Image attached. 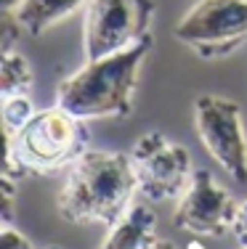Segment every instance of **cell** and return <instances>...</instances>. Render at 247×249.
<instances>
[{
  "label": "cell",
  "mask_w": 247,
  "mask_h": 249,
  "mask_svg": "<svg viewBox=\"0 0 247 249\" xmlns=\"http://www.w3.org/2000/svg\"><path fill=\"white\" fill-rule=\"evenodd\" d=\"M189 249H205V247H202V244H191Z\"/></svg>",
  "instance_id": "17"
},
{
  "label": "cell",
  "mask_w": 247,
  "mask_h": 249,
  "mask_svg": "<svg viewBox=\"0 0 247 249\" xmlns=\"http://www.w3.org/2000/svg\"><path fill=\"white\" fill-rule=\"evenodd\" d=\"M82 5H88V0H19L16 8L11 11L16 14L24 35L40 37L51 27H56L58 21L77 14Z\"/></svg>",
  "instance_id": "10"
},
{
  "label": "cell",
  "mask_w": 247,
  "mask_h": 249,
  "mask_svg": "<svg viewBox=\"0 0 247 249\" xmlns=\"http://www.w3.org/2000/svg\"><path fill=\"white\" fill-rule=\"evenodd\" d=\"M138 194L131 154L88 149L69 167L58 191V215L72 225L98 223L112 228Z\"/></svg>",
  "instance_id": "2"
},
{
  "label": "cell",
  "mask_w": 247,
  "mask_h": 249,
  "mask_svg": "<svg viewBox=\"0 0 247 249\" xmlns=\"http://www.w3.org/2000/svg\"><path fill=\"white\" fill-rule=\"evenodd\" d=\"M35 104L29 93H19V96H3V106H0V117H3V133H19L24 124L35 117Z\"/></svg>",
  "instance_id": "12"
},
{
  "label": "cell",
  "mask_w": 247,
  "mask_h": 249,
  "mask_svg": "<svg viewBox=\"0 0 247 249\" xmlns=\"http://www.w3.org/2000/svg\"><path fill=\"white\" fill-rule=\"evenodd\" d=\"M175 40L199 58H226L247 45V0H197L175 24Z\"/></svg>",
  "instance_id": "4"
},
{
  "label": "cell",
  "mask_w": 247,
  "mask_h": 249,
  "mask_svg": "<svg viewBox=\"0 0 247 249\" xmlns=\"http://www.w3.org/2000/svg\"><path fill=\"white\" fill-rule=\"evenodd\" d=\"M194 127L213 162L239 186H247V133L234 98L202 93L194 101Z\"/></svg>",
  "instance_id": "5"
},
{
  "label": "cell",
  "mask_w": 247,
  "mask_h": 249,
  "mask_svg": "<svg viewBox=\"0 0 247 249\" xmlns=\"http://www.w3.org/2000/svg\"><path fill=\"white\" fill-rule=\"evenodd\" d=\"M14 204H16V178H0V215L3 225H14Z\"/></svg>",
  "instance_id": "13"
},
{
  "label": "cell",
  "mask_w": 247,
  "mask_h": 249,
  "mask_svg": "<svg viewBox=\"0 0 247 249\" xmlns=\"http://www.w3.org/2000/svg\"><path fill=\"white\" fill-rule=\"evenodd\" d=\"M43 249H61V247H56V244H51V247H43Z\"/></svg>",
  "instance_id": "18"
},
{
  "label": "cell",
  "mask_w": 247,
  "mask_h": 249,
  "mask_svg": "<svg viewBox=\"0 0 247 249\" xmlns=\"http://www.w3.org/2000/svg\"><path fill=\"white\" fill-rule=\"evenodd\" d=\"M237 249H247V247H237Z\"/></svg>",
  "instance_id": "19"
},
{
  "label": "cell",
  "mask_w": 247,
  "mask_h": 249,
  "mask_svg": "<svg viewBox=\"0 0 247 249\" xmlns=\"http://www.w3.org/2000/svg\"><path fill=\"white\" fill-rule=\"evenodd\" d=\"M0 249H35V247L21 231L14 228V225H3V228H0Z\"/></svg>",
  "instance_id": "14"
},
{
  "label": "cell",
  "mask_w": 247,
  "mask_h": 249,
  "mask_svg": "<svg viewBox=\"0 0 247 249\" xmlns=\"http://www.w3.org/2000/svg\"><path fill=\"white\" fill-rule=\"evenodd\" d=\"M154 40L144 37L131 48L101 58H85V64L64 77L56 88V104L80 120H122L133 111L138 74Z\"/></svg>",
  "instance_id": "1"
},
{
  "label": "cell",
  "mask_w": 247,
  "mask_h": 249,
  "mask_svg": "<svg viewBox=\"0 0 247 249\" xmlns=\"http://www.w3.org/2000/svg\"><path fill=\"white\" fill-rule=\"evenodd\" d=\"M32 82L35 74L27 56H21L19 51H3V56H0V96L29 93Z\"/></svg>",
  "instance_id": "11"
},
{
  "label": "cell",
  "mask_w": 247,
  "mask_h": 249,
  "mask_svg": "<svg viewBox=\"0 0 247 249\" xmlns=\"http://www.w3.org/2000/svg\"><path fill=\"white\" fill-rule=\"evenodd\" d=\"M157 241V212L144 201H133L109 228L98 249H149Z\"/></svg>",
  "instance_id": "9"
},
{
  "label": "cell",
  "mask_w": 247,
  "mask_h": 249,
  "mask_svg": "<svg viewBox=\"0 0 247 249\" xmlns=\"http://www.w3.org/2000/svg\"><path fill=\"white\" fill-rule=\"evenodd\" d=\"M234 241H237L239 247H247V201H242L237 210V217H234Z\"/></svg>",
  "instance_id": "15"
},
{
  "label": "cell",
  "mask_w": 247,
  "mask_h": 249,
  "mask_svg": "<svg viewBox=\"0 0 247 249\" xmlns=\"http://www.w3.org/2000/svg\"><path fill=\"white\" fill-rule=\"evenodd\" d=\"M149 249H178V247H175L173 241H165V239H157V241H154V244H152Z\"/></svg>",
  "instance_id": "16"
},
{
  "label": "cell",
  "mask_w": 247,
  "mask_h": 249,
  "mask_svg": "<svg viewBox=\"0 0 247 249\" xmlns=\"http://www.w3.org/2000/svg\"><path fill=\"white\" fill-rule=\"evenodd\" d=\"M154 0H88L82 16V53L101 58L149 37Z\"/></svg>",
  "instance_id": "6"
},
{
  "label": "cell",
  "mask_w": 247,
  "mask_h": 249,
  "mask_svg": "<svg viewBox=\"0 0 247 249\" xmlns=\"http://www.w3.org/2000/svg\"><path fill=\"white\" fill-rule=\"evenodd\" d=\"M138 194L149 201H178L191 183V154L160 130H149L131 151Z\"/></svg>",
  "instance_id": "7"
},
{
  "label": "cell",
  "mask_w": 247,
  "mask_h": 249,
  "mask_svg": "<svg viewBox=\"0 0 247 249\" xmlns=\"http://www.w3.org/2000/svg\"><path fill=\"white\" fill-rule=\"evenodd\" d=\"M3 175L24 178L27 173L51 175L56 170L72 167L88 151V127L85 120L75 117L64 106L35 111L19 133H3Z\"/></svg>",
  "instance_id": "3"
},
{
  "label": "cell",
  "mask_w": 247,
  "mask_h": 249,
  "mask_svg": "<svg viewBox=\"0 0 247 249\" xmlns=\"http://www.w3.org/2000/svg\"><path fill=\"white\" fill-rule=\"evenodd\" d=\"M239 201L213 178L210 170H194L189 188L178 199L173 212V225L191 236H226L234 228Z\"/></svg>",
  "instance_id": "8"
}]
</instances>
